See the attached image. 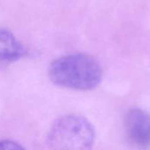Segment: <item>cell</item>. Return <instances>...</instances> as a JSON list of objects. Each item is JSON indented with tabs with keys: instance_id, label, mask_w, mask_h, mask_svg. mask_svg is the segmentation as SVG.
Here are the masks:
<instances>
[{
	"instance_id": "3",
	"label": "cell",
	"mask_w": 150,
	"mask_h": 150,
	"mask_svg": "<svg viewBox=\"0 0 150 150\" xmlns=\"http://www.w3.org/2000/svg\"><path fill=\"white\" fill-rule=\"evenodd\" d=\"M125 130L129 142L135 146L150 145V116L143 110L134 108L125 116Z\"/></svg>"
},
{
	"instance_id": "5",
	"label": "cell",
	"mask_w": 150,
	"mask_h": 150,
	"mask_svg": "<svg viewBox=\"0 0 150 150\" xmlns=\"http://www.w3.org/2000/svg\"><path fill=\"white\" fill-rule=\"evenodd\" d=\"M24 147L19 143L10 141V140H2L0 141V149H22Z\"/></svg>"
},
{
	"instance_id": "4",
	"label": "cell",
	"mask_w": 150,
	"mask_h": 150,
	"mask_svg": "<svg viewBox=\"0 0 150 150\" xmlns=\"http://www.w3.org/2000/svg\"><path fill=\"white\" fill-rule=\"evenodd\" d=\"M27 50L7 29H0V62H13L25 56Z\"/></svg>"
},
{
	"instance_id": "1",
	"label": "cell",
	"mask_w": 150,
	"mask_h": 150,
	"mask_svg": "<svg viewBox=\"0 0 150 150\" xmlns=\"http://www.w3.org/2000/svg\"><path fill=\"white\" fill-rule=\"evenodd\" d=\"M50 80L68 89L88 91L97 87L102 79L98 62L85 54L62 56L51 62L48 68Z\"/></svg>"
},
{
	"instance_id": "2",
	"label": "cell",
	"mask_w": 150,
	"mask_h": 150,
	"mask_svg": "<svg viewBox=\"0 0 150 150\" xmlns=\"http://www.w3.org/2000/svg\"><path fill=\"white\" fill-rule=\"evenodd\" d=\"M95 136L94 127L87 119L68 114L53 124L47 136V144L54 149H90L94 144Z\"/></svg>"
}]
</instances>
